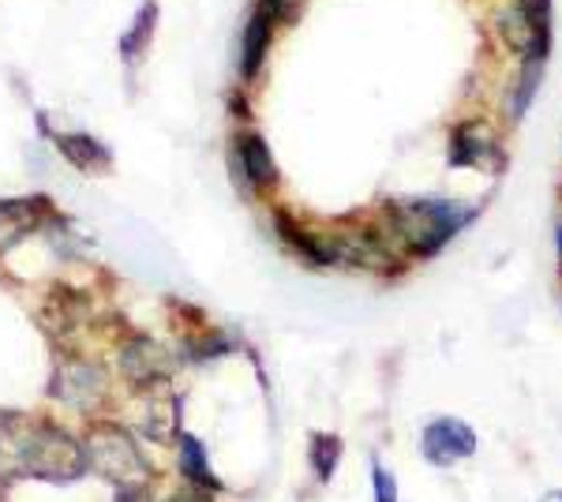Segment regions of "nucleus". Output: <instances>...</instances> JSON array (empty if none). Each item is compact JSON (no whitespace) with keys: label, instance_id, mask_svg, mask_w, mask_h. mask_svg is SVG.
Returning a JSON list of instances; mask_svg holds the SVG:
<instances>
[{"label":"nucleus","instance_id":"obj_18","mask_svg":"<svg viewBox=\"0 0 562 502\" xmlns=\"http://www.w3.org/2000/svg\"><path fill=\"white\" fill-rule=\"evenodd\" d=\"M233 353V342L217 331H199V334H188L177 349V360L180 364H211L217 356H229Z\"/></svg>","mask_w":562,"mask_h":502},{"label":"nucleus","instance_id":"obj_16","mask_svg":"<svg viewBox=\"0 0 562 502\" xmlns=\"http://www.w3.org/2000/svg\"><path fill=\"white\" fill-rule=\"evenodd\" d=\"M57 150L68 166H76L79 172H105L113 166V154H109L105 143H98L94 135L87 132H65L57 135Z\"/></svg>","mask_w":562,"mask_h":502},{"label":"nucleus","instance_id":"obj_1","mask_svg":"<svg viewBox=\"0 0 562 502\" xmlns=\"http://www.w3.org/2000/svg\"><path fill=\"white\" fill-rule=\"evenodd\" d=\"M83 477L87 458L79 432L60 424L53 413H23V409L0 413V488L15 480L68 488Z\"/></svg>","mask_w":562,"mask_h":502},{"label":"nucleus","instance_id":"obj_17","mask_svg":"<svg viewBox=\"0 0 562 502\" xmlns=\"http://www.w3.org/2000/svg\"><path fill=\"white\" fill-rule=\"evenodd\" d=\"M341 450H346V446H341L338 435H330V432L307 435V465H312L315 480L319 483L334 480V472H338V465H341Z\"/></svg>","mask_w":562,"mask_h":502},{"label":"nucleus","instance_id":"obj_21","mask_svg":"<svg viewBox=\"0 0 562 502\" xmlns=\"http://www.w3.org/2000/svg\"><path fill=\"white\" fill-rule=\"evenodd\" d=\"M371 488H375V502H397V480L386 465L371 461Z\"/></svg>","mask_w":562,"mask_h":502},{"label":"nucleus","instance_id":"obj_6","mask_svg":"<svg viewBox=\"0 0 562 502\" xmlns=\"http://www.w3.org/2000/svg\"><path fill=\"white\" fill-rule=\"evenodd\" d=\"M143 446H173L184 432V398L173 387L132 394V416L124 420Z\"/></svg>","mask_w":562,"mask_h":502},{"label":"nucleus","instance_id":"obj_11","mask_svg":"<svg viewBox=\"0 0 562 502\" xmlns=\"http://www.w3.org/2000/svg\"><path fill=\"white\" fill-rule=\"evenodd\" d=\"M90 315H94V304H90L87 293H79V289H53L49 304H45V331L57 334L60 342H65L68 349V337L76 331H83L90 326Z\"/></svg>","mask_w":562,"mask_h":502},{"label":"nucleus","instance_id":"obj_2","mask_svg":"<svg viewBox=\"0 0 562 502\" xmlns=\"http://www.w3.org/2000/svg\"><path fill=\"white\" fill-rule=\"evenodd\" d=\"M79 443H83L87 477L105 480L109 488H143V483H154V477H158L147 446L121 416L83 420Z\"/></svg>","mask_w":562,"mask_h":502},{"label":"nucleus","instance_id":"obj_10","mask_svg":"<svg viewBox=\"0 0 562 502\" xmlns=\"http://www.w3.org/2000/svg\"><path fill=\"white\" fill-rule=\"evenodd\" d=\"M237 158H233V166H237V177L248 185V191H270L278 185V161L270 147L262 143V135L256 132H244L237 135Z\"/></svg>","mask_w":562,"mask_h":502},{"label":"nucleus","instance_id":"obj_13","mask_svg":"<svg viewBox=\"0 0 562 502\" xmlns=\"http://www.w3.org/2000/svg\"><path fill=\"white\" fill-rule=\"evenodd\" d=\"M274 230H278L281 241H285L296 255H304V259L312 263V267H334V263H338L330 233L304 230V225L293 222V217H289L285 210H274Z\"/></svg>","mask_w":562,"mask_h":502},{"label":"nucleus","instance_id":"obj_15","mask_svg":"<svg viewBox=\"0 0 562 502\" xmlns=\"http://www.w3.org/2000/svg\"><path fill=\"white\" fill-rule=\"evenodd\" d=\"M484 161H498V143L492 127L469 121L458 124V132L450 135V166H484Z\"/></svg>","mask_w":562,"mask_h":502},{"label":"nucleus","instance_id":"obj_3","mask_svg":"<svg viewBox=\"0 0 562 502\" xmlns=\"http://www.w3.org/2000/svg\"><path fill=\"white\" fill-rule=\"evenodd\" d=\"M45 398L83 420L105 416L116 398V376L102 356L60 349L57 360H53L49 382H45Z\"/></svg>","mask_w":562,"mask_h":502},{"label":"nucleus","instance_id":"obj_7","mask_svg":"<svg viewBox=\"0 0 562 502\" xmlns=\"http://www.w3.org/2000/svg\"><path fill=\"white\" fill-rule=\"evenodd\" d=\"M49 196H20V199H0V255L20 248L26 236L42 233L53 222Z\"/></svg>","mask_w":562,"mask_h":502},{"label":"nucleus","instance_id":"obj_4","mask_svg":"<svg viewBox=\"0 0 562 502\" xmlns=\"http://www.w3.org/2000/svg\"><path fill=\"white\" fill-rule=\"evenodd\" d=\"M473 222V210L447 199H402L386 203V236L413 255H435L461 225Z\"/></svg>","mask_w":562,"mask_h":502},{"label":"nucleus","instance_id":"obj_19","mask_svg":"<svg viewBox=\"0 0 562 502\" xmlns=\"http://www.w3.org/2000/svg\"><path fill=\"white\" fill-rule=\"evenodd\" d=\"M154 23H158V4L154 0H147V4L139 8V15H135V23H132V31L128 34H121V57L135 64L147 53V45L154 38Z\"/></svg>","mask_w":562,"mask_h":502},{"label":"nucleus","instance_id":"obj_14","mask_svg":"<svg viewBox=\"0 0 562 502\" xmlns=\"http://www.w3.org/2000/svg\"><path fill=\"white\" fill-rule=\"evenodd\" d=\"M274 15H270L267 4H256V12H251L248 26H244V42H240V76L244 83H251V79L259 76L262 60H267L270 53V38H274Z\"/></svg>","mask_w":562,"mask_h":502},{"label":"nucleus","instance_id":"obj_23","mask_svg":"<svg viewBox=\"0 0 562 502\" xmlns=\"http://www.w3.org/2000/svg\"><path fill=\"white\" fill-rule=\"evenodd\" d=\"M113 502H158V495L154 483H143V488H113Z\"/></svg>","mask_w":562,"mask_h":502},{"label":"nucleus","instance_id":"obj_8","mask_svg":"<svg viewBox=\"0 0 562 502\" xmlns=\"http://www.w3.org/2000/svg\"><path fill=\"white\" fill-rule=\"evenodd\" d=\"M420 454L431 465H439V469H450L461 458H473L476 454V432L465 420H450V416L431 420L420 435Z\"/></svg>","mask_w":562,"mask_h":502},{"label":"nucleus","instance_id":"obj_9","mask_svg":"<svg viewBox=\"0 0 562 502\" xmlns=\"http://www.w3.org/2000/svg\"><path fill=\"white\" fill-rule=\"evenodd\" d=\"M548 15L551 12H537V8L514 4L510 12L498 15V34L514 45L518 53H525V60H543L548 57Z\"/></svg>","mask_w":562,"mask_h":502},{"label":"nucleus","instance_id":"obj_5","mask_svg":"<svg viewBox=\"0 0 562 502\" xmlns=\"http://www.w3.org/2000/svg\"><path fill=\"white\" fill-rule=\"evenodd\" d=\"M177 364H180L177 353L166 349L158 337L132 331L116 342L113 376L128 387V394H147V390H158V387H173Z\"/></svg>","mask_w":562,"mask_h":502},{"label":"nucleus","instance_id":"obj_20","mask_svg":"<svg viewBox=\"0 0 562 502\" xmlns=\"http://www.w3.org/2000/svg\"><path fill=\"white\" fill-rule=\"evenodd\" d=\"M540 76H543V60H525L518 87H514V94L506 98V109H510L514 121H518V116L525 113V109H529L532 94H537V87H540Z\"/></svg>","mask_w":562,"mask_h":502},{"label":"nucleus","instance_id":"obj_24","mask_svg":"<svg viewBox=\"0 0 562 502\" xmlns=\"http://www.w3.org/2000/svg\"><path fill=\"white\" fill-rule=\"evenodd\" d=\"M540 502H562V491H548V495H543Z\"/></svg>","mask_w":562,"mask_h":502},{"label":"nucleus","instance_id":"obj_22","mask_svg":"<svg viewBox=\"0 0 562 502\" xmlns=\"http://www.w3.org/2000/svg\"><path fill=\"white\" fill-rule=\"evenodd\" d=\"M158 502H217V495H214V491L192 488V483H177V488L166 491Z\"/></svg>","mask_w":562,"mask_h":502},{"label":"nucleus","instance_id":"obj_12","mask_svg":"<svg viewBox=\"0 0 562 502\" xmlns=\"http://www.w3.org/2000/svg\"><path fill=\"white\" fill-rule=\"evenodd\" d=\"M173 450H177V477H180V483H192V488H203V491L222 495L225 483L217 480V472L211 465V454H206V443L199 439L195 432H188V427H184V432L177 435Z\"/></svg>","mask_w":562,"mask_h":502}]
</instances>
